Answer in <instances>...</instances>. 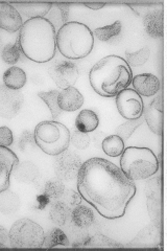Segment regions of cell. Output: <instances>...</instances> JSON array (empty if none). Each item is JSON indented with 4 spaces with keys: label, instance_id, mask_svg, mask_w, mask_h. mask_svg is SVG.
<instances>
[{
    "label": "cell",
    "instance_id": "obj_1",
    "mask_svg": "<svg viewBox=\"0 0 167 251\" xmlns=\"http://www.w3.org/2000/svg\"><path fill=\"white\" fill-rule=\"evenodd\" d=\"M77 191L103 218L116 220L124 216L136 195L134 181L116 164L94 157L82 164L77 174Z\"/></svg>",
    "mask_w": 167,
    "mask_h": 251
},
{
    "label": "cell",
    "instance_id": "obj_2",
    "mask_svg": "<svg viewBox=\"0 0 167 251\" xmlns=\"http://www.w3.org/2000/svg\"><path fill=\"white\" fill-rule=\"evenodd\" d=\"M17 41L24 56L36 63L49 62L57 51V31L45 17L23 23Z\"/></svg>",
    "mask_w": 167,
    "mask_h": 251
},
{
    "label": "cell",
    "instance_id": "obj_3",
    "mask_svg": "<svg viewBox=\"0 0 167 251\" xmlns=\"http://www.w3.org/2000/svg\"><path fill=\"white\" fill-rule=\"evenodd\" d=\"M133 74L126 61L115 54L105 57L95 64L89 74L93 90L103 98H114L129 87Z\"/></svg>",
    "mask_w": 167,
    "mask_h": 251
},
{
    "label": "cell",
    "instance_id": "obj_4",
    "mask_svg": "<svg viewBox=\"0 0 167 251\" xmlns=\"http://www.w3.org/2000/svg\"><path fill=\"white\" fill-rule=\"evenodd\" d=\"M94 46L92 30L84 23L70 21L57 33L59 51L69 60H81L89 56Z\"/></svg>",
    "mask_w": 167,
    "mask_h": 251
},
{
    "label": "cell",
    "instance_id": "obj_5",
    "mask_svg": "<svg viewBox=\"0 0 167 251\" xmlns=\"http://www.w3.org/2000/svg\"><path fill=\"white\" fill-rule=\"evenodd\" d=\"M120 169L132 180L153 177L159 170V161L148 148H125L120 158Z\"/></svg>",
    "mask_w": 167,
    "mask_h": 251
},
{
    "label": "cell",
    "instance_id": "obj_6",
    "mask_svg": "<svg viewBox=\"0 0 167 251\" xmlns=\"http://www.w3.org/2000/svg\"><path fill=\"white\" fill-rule=\"evenodd\" d=\"M35 144L41 150L51 156L66 151L70 145V131L63 124L55 121L39 123L34 132Z\"/></svg>",
    "mask_w": 167,
    "mask_h": 251
},
{
    "label": "cell",
    "instance_id": "obj_7",
    "mask_svg": "<svg viewBox=\"0 0 167 251\" xmlns=\"http://www.w3.org/2000/svg\"><path fill=\"white\" fill-rule=\"evenodd\" d=\"M44 239L42 227L29 219L16 221L9 232V241L13 248H42Z\"/></svg>",
    "mask_w": 167,
    "mask_h": 251
},
{
    "label": "cell",
    "instance_id": "obj_8",
    "mask_svg": "<svg viewBox=\"0 0 167 251\" xmlns=\"http://www.w3.org/2000/svg\"><path fill=\"white\" fill-rule=\"evenodd\" d=\"M118 112L126 120H137L143 115L144 103L141 96L134 89L126 88L116 96Z\"/></svg>",
    "mask_w": 167,
    "mask_h": 251
},
{
    "label": "cell",
    "instance_id": "obj_9",
    "mask_svg": "<svg viewBox=\"0 0 167 251\" xmlns=\"http://www.w3.org/2000/svg\"><path fill=\"white\" fill-rule=\"evenodd\" d=\"M48 74L62 90L72 87L79 75L77 66L70 60H60L53 63L48 68Z\"/></svg>",
    "mask_w": 167,
    "mask_h": 251
},
{
    "label": "cell",
    "instance_id": "obj_10",
    "mask_svg": "<svg viewBox=\"0 0 167 251\" xmlns=\"http://www.w3.org/2000/svg\"><path fill=\"white\" fill-rule=\"evenodd\" d=\"M146 205L148 215L154 224L160 225L162 221V194L160 177H150L145 185Z\"/></svg>",
    "mask_w": 167,
    "mask_h": 251
},
{
    "label": "cell",
    "instance_id": "obj_11",
    "mask_svg": "<svg viewBox=\"0 0 167 251\" xmlns=\"http://www.w3.org/2000/svg\"><path fill=\"white\" fill-rule=\"evenodd\" d=\"M82 164L81 158L75 153L66 150L55 156L53 162L54 173L59 179L69 181L77 177Z\"/></svg>",
    "mask_w": 167,
    "mask_h": 251
},
{
    "label": "cell",
    "instance_id": "obj_12",
    "mask_svg": "<svg viewBox=\"0 0 167 251\" xmlns=\"http://www.w3.org/2000/svg\"><path fill=\"white\" fill-rule=\"evenodd\" d=\"M23 94L5 85H0V116L3 119H13L20 111L23 105Z\"/></svg>",
    "mask_w": 167,
    "mask_h": 251
},
{
    "label": "cell",
    "instance_id": "obj_13",
    "mask_svg": "<svg viewBox=\"0 0 167 251\" xmlns=\"http://www.w3.org/2000/svg\"><path fill=\"white\" fill-rule=\"evenodd\" d=\"M161 226L153 224L147 226L138 232L136 238L129 242L124 247L126 248H146L157 249V246L161 243Z\"/></svg>",
    "mask_w": 167,
    "mask_h": 251
},
{
    "label": "cell",
    "instance_id": "obj_14",
    "mask_svg": "<svg viewBox=\"0 0 167 251\" xmlns=\"http://www.w3.org/2000/svg\"><path fill=\"white\" fill-rule=\"evenodd\" d=\"M143 117L147 123L148 128L157 135H162L163 132V120H164V110H163V97L162 94L157 97L146 109L143 111Z\"/></svg>",
    "mask_w": 167,
    "mask_h": 251
},
{
    "label": "cell",
    "instance_id": "obj_15",
    "mask_svg": "<svg viewBox=\"0 0 167 251\" xmlns=\"http://www.w3.org/2000/svg\"><path fill=\"white\" fill-rule=\"evenodd\" d=\"M18 163V157L11 149L0 146V193L5 192L10 187L11 174Z\"/></svg>",
    "mask_w": 167,
    "mask_h": 251
},
{
    "label": "cell",
    "instance_id": "obj_16",
    "mask_svg": "<svg viewBox=\"0 0 167 251\" xmlns=\"http://www.w3.org/2000/svg\"><path fill=\"white\" fill-rule=\"evenodd\" d=\"M134 90L139 96L142 97H153L157 94L161 88V84L159 78L152 74H141L135 75L132 78V83Z\"/></svg>",
    "mask_w": 167,
    "mask_h": 251
},
{
    "label": "cell",
    "instance_id": "obj_17",
    "mask_svg": "<svg viewBox=\"0 0 167 251\" xmlns=\"http://www.w3.org/2000/svg\"><path fill=\"white\" fill-rule=\"evenodd\" d=\"M23 25L21 15L11 3L0 4V28L16 33Z\"/></svg>",
    "mask_w": 167,
    "mask_h": 251
},
{
    "label": "cell",
    "instance_id": "obj_18",
    "mask_svg": "<svg viewBox=\"0 0 167 251\" xmlns=\"http://www.w3.org/2000/svg\"><path fill=\"white\" fill-rule=\"evenodd\" d=\"M59 107L62 111H76L84 104V97L75 87H68L60 91L58 97Z\"/></svg>",
    "mask_w": 167,
    "mask_h": 251
},
{
    "label": "cell",
    "instance_id": "obj_19",
    "mask_svg": "<svg viewBox=\"0 0 167 251\" xmlns=\"http://www.w3.org/2000/svg\"><path fill=\"white\" fill-rule=\"evenodd\" d=\"M76 248H124L123 245L106 235L96 233L92 237L83 238L72 244Z\"/></svg>",
    "mask_w": 167,
    "mask_h": 251
},
{
    "label": "cell",
    "instance_id": "obj_20",
    "mask_svg": "<svg viewBox=\"0 0 167 251\" xmlns=\"http://www.w3.org/2000/svg\"><path fill=\"white\" fill-rule=\"evenodd\" d=\"M18 13L22 16H25L29 19L42 18L49 13L52 7V3H11Z\"/></svg>",
    "mask_w": 167,
    "mask_h": 251
},
{
    "label": "cell",
    "instance_id": "obj_21",
    "mask_svg": "<svg viewBox=\"0 0 167 251\" xmlns=\"http://www.w3.org/2000/svg\"><path fill=\"white\" fill-rule=\"evenodd\" d=\"M146 33L153 38L163 36V12L155 10L148 12L143 19Z\"/></svg>",
    "mask_w": 167,
    "mask_h": 251
},
{
    "label": "cell",
    "instance_id": "obj_22",
    "mask_svg": "<svg viewBox=\"0 0 167 251\" xmlns=\"http://www.w3.org/2000/svg\"><path fill=\"white\" fill-rule=\"evenodd\" d=\"M70 220L77 228H88L94 222V214L91 208L78 204L71 211Z\"/></svg>",
    "mask_w": 167,
    "mask_h": 251
},
{
    "label": "cell",
    "instance_id": "obj_23",
    "mask_svg": "<svg viewBox=\"0 0 167 251\" xmlns=\"http://www.w3.org/2000/svg\"><path fill=\"white\" fill-rule=\"evenodd\" d=\"M98 125L99 119L97 114L92 111V110L85 109L83 111L79 112V114L76 117L75 129L84 133H89L96 129L98 127Z\"/></svg>",
    "mask_w": 167,
    "mask_h": 251
},
{
    "label": "cell",
    "instance_id": "obj_24",
    "mask_svg": "<svg viewBox=\"0 0 167 251\" xmlns=\"http://www.w3.org/2000/svg\"><path fill=\"white\" fill-rule=\"evenodd\" d=\"M3 83L6 87L19 90L26 83V74L20 67H10L3 75Z\"/></svg>",
    "mask_w": 167,
    "mask_h": 251
},
{
    "label": "cell",
    "instance_id": "obj_25",
    "mask_svg": "<svg viewBox=\"0 0 167 251\" xmlns=\"http://www.w3.org/2000/svg\"><path fill=\"white\" fill-rule=\"evenodd\" d=\"M71 211L65 204H63L60 201H54L50 203V209H49V216L51 221L59 226H64L68 223L71 218Z\"/></svg>",
    "mask_w": 167,
    "mask_h": 251
},
{
    "label": "cell",
    "instance_id": "obj_26",
    "mask_svg": "<svg viewBox=\"0 0 167 251\" xmlns=\"http://www.w3.org/2000/svg\"><path fill=\"white\" fill-rule=\"evenodd\" d=\"M46 16V19L51 23L54 28L55 26L61 28L65 23L68 22L67 20L69 16V5L64 3H54L52 4L49 13Z\"/></svg>",
    "mask_w": 167,
    "mask_h": 251
},
{
    "label": "cell",
    "instance_id": "obj_27",
    "mask_svg": "<svg viewBox=\"0 0 167 251\" xmlns=\"http://www.w3.org/2000/svg\"><path fill=\"white\" fill-rule=\"evenodd\" d=\"M102 151L110 157L120 156L124 150V141L118 135H110L102 140Z\"/></svg>",
    "mask_w": 167,
    "mask_h": 251
},
{
    "label": "cell",
    "instance_id": "obj_28",
    "mask_svg": "<svg viewBox=\"0 0 167 251\" xmlns=\"http://www.w3.org/2000/svg\"><path fill=\"white\" fill-rule=\"evenodd\" d=\"M65 191V185L63 183V180L57 178H52L45 184L44 196L51 202L58 201L62 194Z\"/></svg>",
    "mask_w": 167,
    "mask_h": 251
},
{
    "label": "cell",
    "instance_id": "obj_29",
    "mask_svg": "<svg viewBox=\"0 0 167 251\" xmlns=\"http://www.w3.org/2000/svg\"><path fill=\"white\" fill-rule=\"evenodd\" d=\"M121 31V22L115 21L113 25H106L99 28H96L93 31V36L96 37L98 40L102 42H107L112 40L113 38L117 37Z\"/></svg>",
    "mask_w": 167,
    "mask_h": 251
},
{
    "label": "cell",
    "instance_id": "obj_30",
    "mask_svg": "<svg viewBox=\"0 0 167 251\" xmlns=\"http://www.w3.org/2000/svg\"><path fill=\"white\" fill-rule=\"evenodd\" d=\"M58 245H69V240L64 231L60 228H53L48 233L45 234V239L43 243V248H52Z\"/></svg>",
    "mask_w": 167,
    "mask_h": 251
},
{
    "label": "cell",
    "instance_id": "obj_31",
    "mask_svg": "<svg viewBox=\"0 0 167 251\" xmlns=\"http://www.w3.org/2000/svg\"><path fill=\"white\" fill-rule=\"evenodd\" d=\"M59 90H51L47 92H38V97L42 99L44 103L48 106L51 115L53 119H58L59 115L62 113V110L59 107L58 103V97H59Z\"/></svg>",
    "mask_w": 167,
    "mask_h": 251
},
{
    "label": "cell",
    "instance_id": "obj_32",
    "mask_svg": "<svg viewBox=\"0 0 167 251\" xmlns=\"http://www.w3.org/2000/svg\"><path fill=\"white\" fill-rule=\"evenodd\" d=\"M19 207V198L12 192L0 193V211L7 215L13 214Z\"/></svg>",
    "mask_w": 167,
    "mask_h": 251
},
{
    "label": "cell",
    "instance_id": "obj_33",
    "mask_svg": "<svg viewBox=\"0 0 167 251\" xmlns=\"http://www.w3.org/2000/svg\"><path fill=\"white\" fill-rule=\"evenodd\" d=\"M143 122H144V117L143 116L139 117L137 120H130L125 124L119 126L116 129V135H118L123 141L128 140L133 135V133L143 124Z\"/></svg>",
    "mask_w": 167,
    "mask_h": 251
},
{
    "label": "cell",
    "instance_id": "obj_34",
    "mask_svg": "<svg viewBox=\"0 0 167 251\" xmlns=\"http://www.w3.org/2000/svg\"><path fill=\"white\" fill-rule=\"evenodd\" d=\"M0 57H1V59L6 64H16L21 58V49L18 41L12 44H6L2 49L1 56Z\"/></svg>",
    "mask_w": 167,
    "mask_h": 251
},
{
    "label": "cell",
    "instance_id": "obj_35",
    "mask_svg": "<svg viewBox=\"0 0 167 251\" xmlns=\"http://www.w3.org/2000/svg\"><path fill=\"white\" fill-rule=\"evenodd\" d=\"M150 56V50L148 47H143L142 50L135 51V52H130V51H125V61L128 64L134 65V66H140L149 59Z\"/></svg>",
    "mask_w": 167,
    "mask_h": 251
},
{
    "label": "cell",
    "instance_id": "obj_36",
    "mask_svg": "<svg viewBox=\"0 0 167 251\" xmlns=\"http://www.w3.org/2000/svg\"><path fill=\"white\" fill-rule=\"evenodd\" d=\"M62 202L63 204H65L67 207L70 209H73L78 204H81L82 197L78 193L74 192L73 190H70V188H65L64 193L62 194L61 198L58 200Z\"/></svg>",
    "mask_w": 167,
    "mask_h": 251
},
{
    "label": "cell",
    "instance_id": "obj_37",
    "mask_svg": "<svg viewBox=\"0 0 167 251\" xmlns=\"http://www.w3.org/2000/svg\"><path fill=\"white\" fill-rule=\"evenodd\" d=\"M70 143L76 149H78V150H84V149H87L89 147L90 137L87 133L74 129L72 134L70 133Z\"/></svg>",
    "mask_w": 167,
    "mask_h": 251
},
{
    "label": "cell",
    "instance_id": "obj_38",
    "mask_svg": "<svg viewBox=\"0 0 167 251\" xmlns=\"http://www.w3.org/2000/svg\"><path fill=\"white\" fill-rule=\"evenodd\" d=\"M14 141L13 132L9 127H0V146L10 147Z\"/></svg>",
    "mask_w": 167,
    "mask_h": 251
},
{
    "label": "cell",
    "instance_id": "obj_39",
    "mask_svg": "<svg viewBox=\"0 0 167 251\" xmlns=\"http://www.w3.org/2000/svg\"><path fill=\"white\" fill-rule=\"evenodd\" d=\"M7 241H9V231L0 225V248H6L5 243H7Z\"/></svg>",
    "mask_w": 167,
    "mask_h": 251
},
{
    "label": "cell",
    "instance_id": "obj_40",
    "mask_svg": "<svg viewBox=\"0 0 167 251\" xmlns=\"http://www.w3.org/2000/svg\"><path fill=\"white\" fill-rule=\"evenodd\" d=\"M84 5L87 6V7H89L90 10L97 11V10L102 9V7L105 6L106 4H105V3H84Z\"/></svg>",
    "mask_w": 167,
    "mask_h": 251
},
{
    "label": "cell",
    "instance_id": "obj_41",
    "mask_svg": "<svg viewBox=\"0 0 167 251\" xmlns=\"http://www.w3.org/2000/svg\"><path fill=\"white\" fill-rule=\"evenodd\" d=\"M2 49H3V46H2V41H1V38H0V56H1Z\"/></svg>",
    "mask_w": 167,
    "mask_h": 251
}]
</instances>
